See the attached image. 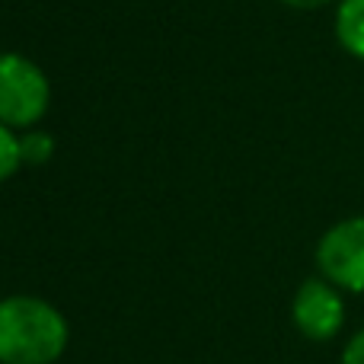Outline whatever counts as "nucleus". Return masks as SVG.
Segmentation results:
<instances>
[{"instance_id":"3","label":"nucleus","mask_w":364,"mask_h":364,"mask_svg":"<svg viewBox=\"0 0 364 364\" xmlns=\"http://www.w3.org/2000/svg\"><path fill=\"white\" fill-rule=\"evenodd\" d=\"M316 265L336 288L364 291V218H348L329 227L316 243Z\"/></svg>"},{"instance_id":"7","label":"nucleus","mask_w":364,"mask_h":364,"mask_svg":"<svg viewBox=\"0 0 364 364\" xmlns=\"http://www.w3.org/2000/svg\"><path fill=\"white\" fill-rule=\"evenodd\" d=\"M19 151H23V164H45L55 151V141L42 132H29L19 138Z\"/></svg>"},{"instance_id":"8","label":"nucleus","mask_w":364,"mask_h":364,"mask_svg":"<svg viewBox=\"0 0 364 364\" xmlns=\"http://www.w3.org/2000/svg\"><path fill=\"white\" fill-rule=\"evenodd\" d=\"M342 364H364V329L352 336V342L342 352Z\"/></svg>"},{"instance_id":"1","label":"nucleus","mask_w":364,"mask_h":364,"mask_svg":"<svg viewBox=\"0 0 364 364\" xmlns=\"http://www.w3.org/2000/svg\"><path fill=\"white\" fill-rule=\"evenodd\" d=\"M68 348V323L42 297L0 301V364H51Z\"/></svg>"},{"instance_id":"2","label":"nucleus","mask_w":364,"mask_h":364,"mask_svg":"<svg viewBox=\"0 0 364 364\" xmlns=\"http://www.w3.org/2000/svg\"><path fill=\"white\" fill-rule=\"evenodd\" d=\"M48 80L42 68L23 55H0V122L10 128H29L48 109Z\"/></svg>"},{"instance_id":"9","label":"nucleus","mask_w":364,"mask_h":364,"mask_svg":"<svg viewBox=\"0 0 364 364\" xmlns=\"http://www.w3.org/2000/svg\"><path fill=\"white\" fill-rule=\"evenodd\" d=\"M282 4L294 6V10H316V6H326L329 0H282Z\"/></svg>"},{"instance_id":"5","label":"nucleus","mask_w":364,"mask_h":364,"mask_svg":"<svg viewBox=\"0 0 364 364\" xmlns=\"http://www.w3.org/2000/svg\"><path fill=\"white\" fill-rule=\"evenodd\" d=\"M336 38L348 55L364 61V0H342L336 13Z\"/></svg>"},{"instance_id":"4","label":"nucleus","mask_w":364,"mask_h":364,"mask_svg":"<svg viewBox=\"0 0 364 364\" xmlns=\"http://www.w3.org/2000/svg\"><path fill=\"white\" fill-rule=\"evenodd\" d=\"M291 320L310 342L336 339L342 323H346V304H342L339 288L326 278H307L294 294Z\"/></svg>"},{"instance_id":"6","label":"nucleus","mask_w":364,"mask_h":364,"mask_svg":"<svg viewBox=\"0 0 364 364\" xmlns=\"http://www.w3.org/2000/svg\"><path fill=\"white\" fill-rule=\"evenodd\" d=\"M23 164V151H19V138L13 134L10 125L0 122V182L10 179Z\"/></svg>"}]
</instances>
